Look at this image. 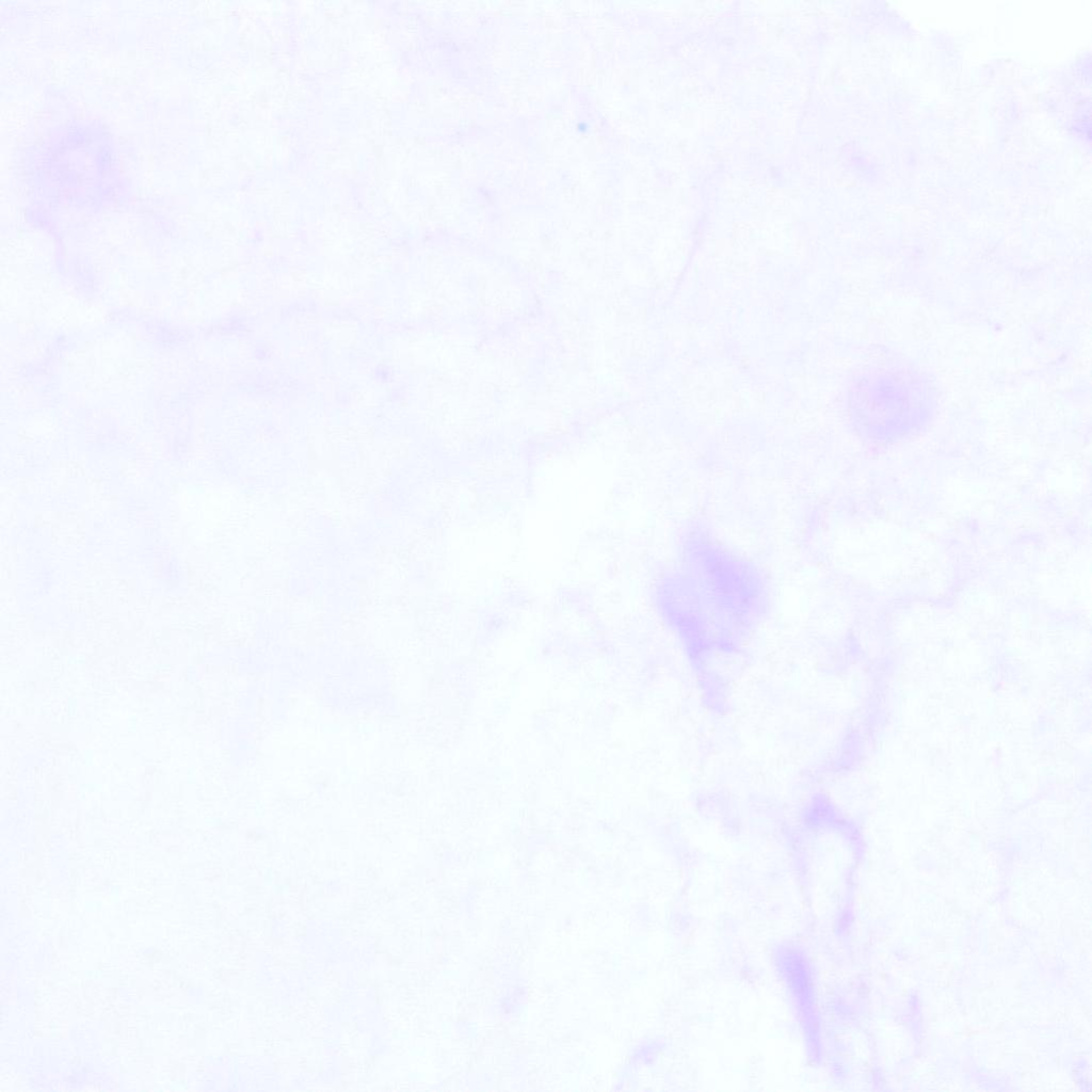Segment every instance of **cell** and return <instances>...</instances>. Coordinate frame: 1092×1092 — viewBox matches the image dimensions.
Masks as SVG:
<instances>
[{"mask_svg": "<svg viewBox=\"0 0 1092 1092\" xmlns=\"http://www.w3.org/2000/svg\"><path fill=\"white\" fill-rule=\"evenodd\" d=\"M849 398L858 423L881 428L922 423L936 407L930 380L902 363L862 373Z\"/></svg>", "mask_w": 1092, "mask_h": 1092, "instance_id": "6da1fadb", "label": "cell"}]
</instances>
